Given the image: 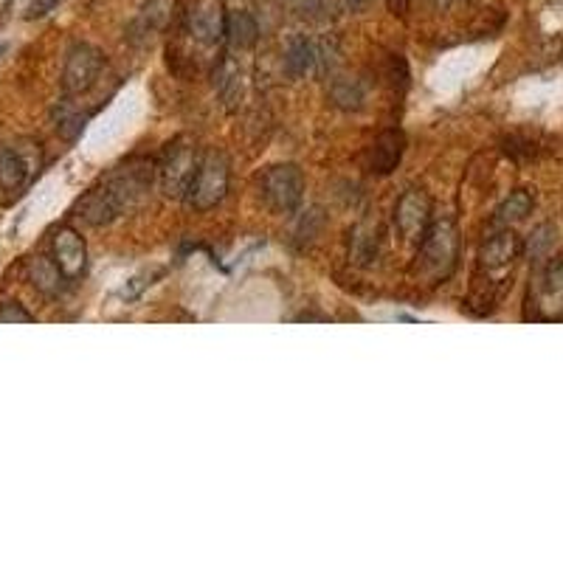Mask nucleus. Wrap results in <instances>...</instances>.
<instances>
[{
  "label": "nucleus",
  "instance_id": "nucleus-1",
  "mask_svg": "<svg viewBox=\"0 0 563 563\" xmlns=\"http://www.w3.org/2000/svg\"><path fill=\"white\" fill-rule=\"evenodd\" d=\"M518 257H521V240L510 229L487 237L479 251L471 290V305H482L479 313L493 310L504 296V290L510 288V276H513V265Z\"/></svg>",
  "mask_w": 563,
  "mask_h": 563
},
{
  "label": "nucleus",
  "instance_id": "nucleus-2",
  "mask_svg": "<svg viewBox=\"0 0 563 563\" xmlns=\"http://www.w3.org/2000/svg\"><path fill=\"white\" fill-rule=\"evenodd\" d=\"M417 245H420V254H417L414 274L423 276L428 285H440L454 274L459 259V231L451 217L431 220V226Z\"/></svg>",
  "mask_w": 563,
  "mask_h": 563
},
{
  "label": "nucleus",
  "instance_id": "nucleus-3",
  "mask_svg": "<svg viewBox=\"0 0 563 563\" xmlns=\"http://www.w3.org/2000/svg\"><path fill=\"white\" fill-rule=\"evenodd\" d=\"M527 321H563V259H547L530 279L524 299Z\"/></svg>",
  "mask_w": 563,
  "mask_h": 563
},
{
  "label": "nucleus",
  "instance_id": "nucleus-4",
  "mask_svg": "<svg viewBox=\"0 0 563 563\" xmlns=\"http://www.w3.org/2000/svg\"><path fill=\"white\" fill-rule=\"evenodd\" d=\"M229 161L226 155L217 153H206L198 161V169H195V178L189 183V192H186V200L198 209V212H209L214 209L220 200L226 198L229 192Z\"/></svg>",
  "mask_w": 563,
  "mask_h": 563
},
{
  "label": "nucleus",
  "instance_id": "nucleus-5",
  "mask_svg": "<svg viewBox=\"0 0 563 563\" xmlns=\"http://www.w3.org/2000/svg\"><path fill=\"white\" fill-rule=\"evenodd\" d=\"M259 195L265 200V206L276 214H290L299 209V203L305 198V175L296 164H276L265 169L262 181H259Z\"/></svg>",
  "mask_w": 563,
  "mask_h": 563
},
{
  "label": "nucleus",
  "instance_id": "nucleus-6",
  "mask_svg": "<svg viewBox=\"0 0 563 563\" xmlns=\"http://www.w3.org/2000/svg\"><path fill=\"white\" fill-rule=\"evenodd\" d=\"M198 161L200 158L195 155V150L183 138H175L172 144H167V150L161 155V161L155 164V169H158V178H161V189L167 192L169 198H186Z\"/></svg>",
  "mask_w": 563,
  "mask_h": 563
},
{
  "label": "nucleus",
  "instance_id": "nucleus-7",
  "mask_svg": "<svg viewBox=\"0 0 563 563\" xmlns=\"http://www.w3.org/2000/svg\"><path fill=\"white\" fill-rule=\"evenodd\" d=\"M155 167L147 161H130L119 167L110 178L105 181L107 192L113 195L119 212L127 214L141 206V200L150 195V186H153Z\"/></svg>",
  "mask_w": 563,
  "mask_h": 563
},
{
  "label": "nucleus",
  "instance_id": "nucleus-8",
  "mask_svg": "<svg viewBox=\"0 0 563 563\" xmlns=\"http://www.w3.org/2000/svg\"><path fill=\"white\" fill-rule=\"evenodd\" d=\"M105 68V57L99 48L88 46V43H77L65 57V68H62V91L68 96H82L88 93L102 77Z\"/></svg>",
  "mask_w": 563,
  "mask_h": 563
},
{
  "label": "nucleus",
  "instance_id": "nucleus-9",
  "mask_svg": "<svg viewBox=\"0 0 563 563\" xmlns=\"http://www.w3.org/2000/svg\"><path fill=\"white\" fill-rule=\"evenodd\" d=\"M431 198L423 189H409L403 192L395 206V226L406 243H420L423 234L431 226Z\"/></svg>",
  "mask_w": 563,
  "mask_h": 563
},
{
  "label": "nucleus",
  "instance_id": "nucleus-10",
  "mask_svg": "<svg viewBox=\"0 0 563 563\" xmlns=\"http://www.w3.org/2000/svg\"><path fill=\"white\" fill-rule=\"evenodd\" d=\"M51 254H54L51 259L57 262L60 274L68 282H77V279L85 276V268H88V245H85L79 231H74L71 226H62V229L54 231Z\"/></svg>",
  "mask_w": 563,
  "mask_h": 563
},
{
  "label": "nucleus",
  "instance_id": "nucleus-11",
  "mask_svg": "<svg viewBox=\"0 0 563 563\" xmlns=\"http://www.w3.org/2000/svg\"><path fill=\"white\" fill-rule=\"evenodd\" d=\"M37 155L26 153L20 147H0V192L3 195H20L37 169Z\"/></svg>",
  "mask_w": 563,
  "mask_h": 563
},
{
  "label": "nucleus",
  "instance_id": "nucleus-12",
  "mask_svg": "<svg viewBox=\"0 0 563 563\" xmlns=\"http://www.w3.org/2000/svg\"><path fill=\"white\" fill-rule=\"evenodd\" d=\"M226 9H223V0H198L189 12V31L192 37L214 46L226 37Z\"/></svg>",
  "mask_w": 563,
  "mask_h": 563
},
{
  "label": "nucleus",
  "instance_id": "nucleus-13",
  "mask_svg": "<svg viewBox=\"0 0 563 563\" xmlns=\"http://www.w3.org/2000/svg\"><path fill=\"white\" fill-rule=\"evenodd\" d=\"M285 71L296 79L321 74V43H313L305 34H296L285 48Z\"/></svg>",
  "mask_w": 563,
  "mask_h": 563
},
{
  "label": "nucleus",
  "instance_id": "nucleus-14",
  "mask_svg": "<svg viewBox=\"0 0 563 563\" xmlns=\"http://www.w3.org/2000/svg\"><path fill=\"white\" fill-rule=\"evenodd\" d=\"M77 214L88 223V226H107V223H113V220H119L122 212H119V206H116V200L113 195L107 192V186H96L91 189L85 198L77 203Z\"/></svg>",
  "mask_w": 563,
  "mask_h": 563
},
{
  "label": "nucleus",
  "instance_id": "nucleus-15",
  "mask_svg": "<svg viewBox=\"0 0 563 563\" xmlns=\"http://www.w3.org/2000/svg\"><path fill=\"white\" fill-rule=\"evenodd\" d=\"M403 147H406V138L400 130H386L378 136V141L372 144V153H369V169L378 172V175H389L392 169L400 164L403 158Z\"/></svg>",
  "mask_w": 563,
  "mask_h": 563
},
{
  "label": "nucleus",
  "instance_id": "nucleus-16",
  "mask_svg": "<svg viewBox=\"0 0 563 563\" xmlns=\"http://www.w3.org/2000/svg\"><path fill=\"white\" fill-rule=\"evenodd\" d=\"M175 15V0H147L138 12L133 23V37H150L169 26V20Z\"/></svg>",
  "mask_w": 563,
  "mask_h": 563
},
{
  "label": "nucleus",
  "instance_id": "nucleus-17",
  "mask_svg": "<svg viewBox=\"0 0 563 563\" xmlns=\"http://www.w3.org/2000/svg\"><path fill=\"white\" fill-rule=\"evenodd\" d=\"M226 40L237 51H248L259 43V23L257 17L245 9H234L226 15Z\"/></svg>",
  "mask_w": 563,
  "mask_h": 563
},
{
  "label": "nucleus",
  "instance_id": "nucleus-18",
  "mask_svg": "<svg viewBox=\"0 0 563 563\" xmlns=\"http://www.w3.org/2000/svg\"><path fill=\"white\" fill-rule=\"evenodd\" d=\"M29 279H31V285L40 290V293L54 296V293H60L62 279H65V276L60 274V268H57V262H54V259L34 257L29 262Z\"/></svg>",
  "mask_w": 563,
  "mask_h": 563
},
{
  "label": "nucleus",
  "instance_id": "nucleus-19",
  "mask_svg": "<svg viewBox=\"0 0 563 563\" xmlns=\"http://www.w3.org/2000/svg\"><path fill=\"white\" fill-rule=\"evenodd\" d=\"M378 243H381L378 229H372V226H358V229L352 231V243H350L352 262L369 265L372 259L378 257Z\"/></svg>",
  "mask_w": 563,
  "mask_h": 563
},
{
  "label": "nucleus",
  "instance_id": "nucleus-20",
  "mask_svg": "<svg viewBox=\"0 0 563 563\" xmlns=\"http://www.w3.org/2000/svg\"><path fill=\"white\" fill-rule=\"evenodd\" d=\"M530 212H533V195H530L527 189H518V192H513V195L499 206L496 223H499V226H513L518 220H524Z\"/></svg>",
  "mask_w": 563,
  "mask_h": 563
},
{
  "label": "nucleus",
  "instance_id": "nucleus-21",
  "mask_svg": "<svg viewBox=\"0 0 563 563\" xmlns=\"http://www.w3.org/2000/svg\"><path fill=\"white\" fill-rule=\"evenodd\" d=\"M330 99H333V105L341 107V110H361V107H364V88H361V82H355V79H333Z\"/></svg>",
  "mask_w": 563,
  "mask_h": 563
},
{
  "label": "nucleus",
  "instance_id": "nucleus-22",
  "mask_svg": "<svg viewBox=\"0 0 563 563\" xmlns=\"http://www.w3.org/2000/svg\"><path fill=\"white\" fill-rule=\"evenodd\" d=\"M85 122H88V116L79 113L77 107H71L68 102L57 110V133L68 141H74L85 130Z\"/></svg>",
  "mask_w": 563,
  "mask_h": 563
},
{
  "label": "nucleus",
  "instance_id": "nucleus-23",
  "mask_svg": "<svg viewBox=\"0 0 563 563\" xmlns=\"http://www.w3.org/2000/svg\"><path fill=\"white\" fill-rule=\"evenodd\" d=\"M34 316L29 310H23V305L17 302H3L0 305V324H31Z\"/></svg>",
  "mask_w": 563,
  "mask_h": 563
},
{
  "label": "nucleus",
  "instance_id": "nucleus-24",
  "mask_svg": "<svg viewBox=\"0 0 563 563\" xmlns=\"http://www.w3.org/2000/svg\"><path fill=\"white\" fill-rule=\"evenodd\" d=\"M60 3L62 0H31L29 9H26V17H29V20H37V17L51 15Z\"/></svg>",
  "mask_w": 563,
  "mask_h": 563
},
{
  "label": "nucleus",
  "instance_id": "nucleus-25",
  "mask_svg": "<svg viewBox=\"0 0 563 563\" xmlns=\"http://www.w3.org/2000/svg\"><path fill=\"white\" fill-rule=\"evenodd\" d=\"M411 0H389V9L395 12V15H403L406 9H409Z\"/></svg>",
  "mask_w": 563,
  "mask_h": 563
},
{
  "label": "nucleus",
  "instance_id": "nucleus-26",
  "mask_svg": "<svg viewBox=\"0 0 563 563\" xmlns=\"http://www.w3.org/2000/svg\"><path fill=\"white\" fill-rule=\"evenodd\" d=\"M347 3H350L352 12H364V9H369V6H372L375 0H347Z\"/></svg>",
  "mask_w": 563,
  "mask_h": 563
},
{
  "label": "nucleus",
  "instance_id": "nucleus-27",
  "mask_svg": "<svg viewBox=\"0 0 563 563\" xmlns=\"http://www.w3.org/2000/svg\"><path fill=\"white\" fill-rule=\"evenodd\" d=\"M282 3H288V6H293V9H299V3H302V0H282Z\"/></svg>",
  "mask_w": 563,
  "mask_h": 563
}]
</instances>
